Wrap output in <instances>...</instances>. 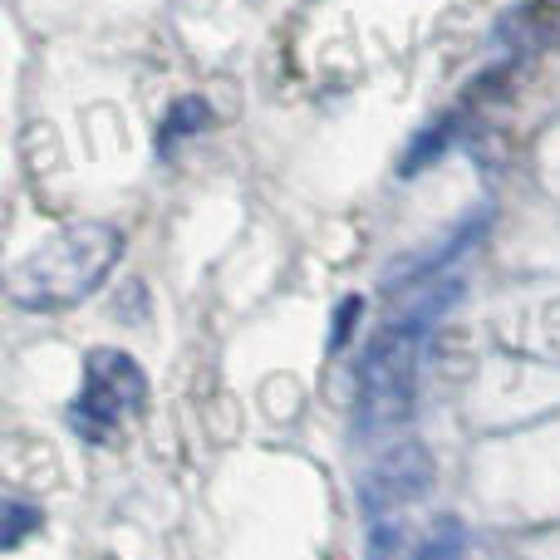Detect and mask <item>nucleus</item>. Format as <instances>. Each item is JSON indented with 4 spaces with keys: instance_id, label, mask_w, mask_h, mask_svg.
<instances>
[{
    "instance_id": "obj_1",
    "label": "nucleus",
    "mask_w": 560,
    "mask_h": 560,
    "mask_svg": "<svg viewBox=\"0 0 560 560\" xmlns=\"http://www.w3.org/2000/svg\"><path fill=\"white\" fill-rule=\"evenodd\" d=\"M463 295V276H418L398 280V310L388 325L359 354V378H354V438L374 443V438L394 433L408 423L418 398V364H423V345L438 329V319L457 305Z\"/></svg>"
},
{
    "instance_id": "obj_2",
    "label": "nucleus",
    "mask_w": 560,
    "mask_h": 560,
    "mask_svg": "<svg viewBox=\"0 0 560 560\" xmlns=\"http://www.w3.org/2000/svg\"><path fill=\"white\" fill-rule=\"evenodd\" d=\"M118 256H124V232L118 226L108 222L59 226L55 236H45L35 252L10 266L5 290L20 310L55 315V310H69L94 295L118 266Z\"/></svg>"
},
{
    "instance_id": "obj_3",
    "label": "nucleus",
    "mask_w": 560,
    "mask_h": 560,
    "mask_svg": "<svg viewBox=\"0 0 560 560\" xmlns=\"http://www.w3.org/2000/svg\"><path fill=\"white\" fill-rule=\"evenodd\" d=\"M148 374L133 354L124 349H94L84 359V384H79L74 404H69V428L84 443H108L128 418L143 408Z\"/></svg>"
},
{
    "instance_id": "obj_4",
    "label": "nucleus",
    "mask_w": 560,
    "mask_h": 560,
    "mask_svg": "<svg viewBox=\"0 0 560 560\" xmlns=\"http://www.w3.org/2000/svg\"><path fill=\"white\" fill-rule=\"evenodd\" d=\"M433 492V457L423 443H398L394 453H384L359 482V506H364L369 522H384V516L404 512V506L423 502Z\"/></svg>"
},
{
    "instance_id": "obj_5",
    "label": "nucleus",
    "mask_w": 560,
    "mask_h": 560,
    "mask_svg": "<svg viewBox=\"0 0 560 560\" xmlns=\"http://www.w3.org/2000/svg\"><path fill=\"white\" fill-rule=\"evenodd\" d=\"M212 124V108L202 104V98H177L173 108H167V118H163V128H158V153H173L183 138H192V133H202V128Z\"/></svg>"
},
{
    "instance_id": "obj_6",
    "label": "nucleus",
    "mask_w": 560,
    "mask_h": 560,
    "mask_svg": "<svg viewBox=\"0 0 560 560\" xmlns=\"http://www.w3.org/2000/svg\"><path fill=\"white\" fill-rule=\"evenodd\" d=\"M463 546H467V532L463 522H453V516H443V522L428 532V541L418 546L408 560H463Z\"/></svg>"
},
{
    "instance_id": "obj_7",
    "label": "nucleus",
    "mask_w": 560,
    "mask_h": 560,
    "mask_svg": "<svg viewBox=\"0 0 560 560\" xmlns=\"http://www.w3.org/2000/svg\"><path fill=\"white\" fill-rule=\"evenodd\" d=\"M39 526H45V512H39V506L5 502V532H0V546H5V551H15V546L25 541L30 532H39Z\"/></svg>"
},
{
    "instance_id": "obj_8",
    "label": "nucleus",
    "mask_w": 560,
    "mask_h": 560,
    "mask_svg": "<svg viewBox=\"0 0 560 560\" xmlns=\"http://www.w3.org/2000/svg\"><path fill=\"white\" fill-rule=\"evenodd\" d=\"M359 319H364V300L345 295V300H339V310H335V325H329V349H335V354L349 345V335L359 329Z\"/></svg>"
}]
</instances>
